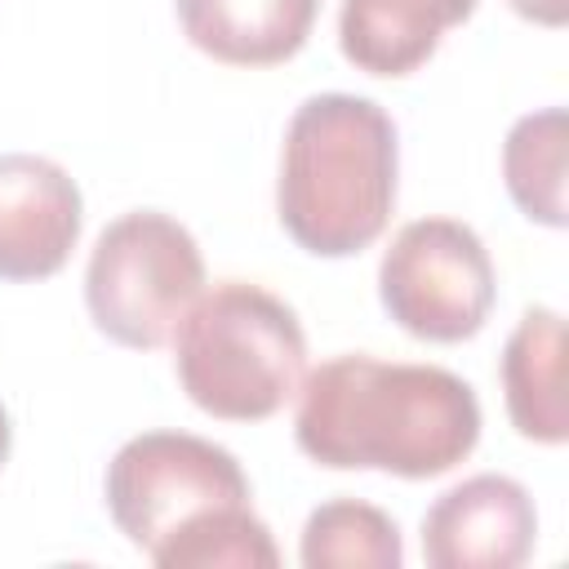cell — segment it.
<instances>
[{
	"label": "cell",
	"mask_w": 569,
	"mask_h": 569,
	"mask_svg": "<svg viewBox=\"0 0 569 569\" xmlns=\"http://www.w3.org/2000/svg\"><path fill=\"white\" fill-rule=\"evenodd\" d=\"M298 396V449L333 471L431 480L480 440L476 391L440 365H387L351 351L311 369Z\"/></svg>",
	"instance_id": "cell-1"
},
{
	"label": "cell",
	"mask_w": 569,
	"mask_h": 569,
	"mask_svg": "<svg viewBox=\"0 0 569 569\" xmlns=\"http://www.w3.org/2000/svg\"><path fill=\"white\" fill-rule=\"evenodd\" d=\"M396 124L373 98L316 93L284 129L280 227L316 258H351L382 236L396 209Z\"/></svg>",
	"instance_id": "cell-2"
},
{
	"label": "cell",
	"mask_w": 569,
	"mask_h": 569,
	"mask_svg": "<svg viewBox=\"0 0 569 569\" xmlns=\"http://www.w3.org/2000/svg\"><path fill=\"white\" fill-rule=\"evenodd\" d=\"M187 400L222 422L271 418L307 373V333L289 302L249 280H222L173 329Z\"/></svg>",
	"instance_id": "cell-3"
},
{
	"label": "cell",
	"mask_w": 569,
	"mask_h": 569,
	"mask_svg": "<svg viewBox=\"0 0 569 569\" xmlns=\"http://www.w3.org/2000/svg\"><path fill=\"white\" fill-rule=\"evenodd\" d=\"M200 293V244L160 209H133L107 222L84 267V302L93 325L133 351L164 347Z\"/></svg>",
	"instance_id": "cell-4"
},
{
	"label": "cell",
	"mask_w": 569,
	"mask_h": 569,
	"mask_svg": "<svg viewBox=\"0 0 569 569\" xmlns=\"http://www.w3.org/2000/svg\"><path fill=\"white\" fill-rule=\"evenodd\" d=\"M249 498L240 462L222 445L187 431H142L124 440L107 467V511L151 560L213 516L249 507Z\"/></svg>",
	"instance_id": "cell-5"
},
{
	"label": "cell",
	"mask_w": 569,
	"mask_h": 569,
	"mask_svg": "<svg viewBox=\"0 0 569 569\" xmlns=\"http://www.w3.org/2000/svg\"><path fill=\"white\" fill-rule=\"evenodd\" d=\"M493 293L489 249L458 218L405 222L378 267L387 316L422 342L476 338L493 311Z\"/></svg>",
	"instance_id": "cell-6"
},
{
	"label": "cell",
	"mask_w": 569,
	"mask_h": 569,
	"mask_svg": "<svg viewBox=\"0 0 569 569\" xmlns=\"http://www.w3.org/2000/svg\"><path fill=\"white\" fill-rule=\"evenodd\" d=\"M538 511L520 480L471 476L445 489L422 516V556L431 569H516L533 556Z\"/></svg>",
	"instance_id": "cell-7"
},
{
	"label": "cell",
	"mask_w": 569,
	"mask_h": 569,
	"mask_svg": "<svg viewBox=\"0 0 569 569\" xmlns=\"http://www.w3.org/2000/svg\"><path fill=\"white\" fill-rule=\"evenodd\" d=\"M84 222L76 178L31 151L0 156V280H44L67 267Z\"/></svg>",
	"instance_id": "cell-8"
},
{
	"label": "cell",
	"mask_w": 569,
	"mask_h": 569,
	"mask_svg": "<svg viewBox=\"0 0 569 569\" xmlns=\"http://www.w3.org/2000/svg\"><path fill=\"white\" fill-rule=\"evenodd\" d=\"M476 0H342L338 44L342 58L369 76L418 71L449 27H462Z\"/></svg>",
	"instance_id": "cell-9"
},
{
	"label": "cell",
	"mask_w": 569,
	"mask_h": 569,
	"mask_svg": "<svg viewBox=\"0 0 569 569\" xmlns=\"http://www.w3.org/2000/svg\"><path fill=\"white\" fill-rule=\"evenodd\" d=\"M187 40L227 67L289 62L316 22L320 0H173Z\"/></svg>",
	"instance_id": "cell-10"
},
{
	"label": "cell",
	"mask_w": 569,
	"mask_h": 569,
	"mask_svg": "<svg viewBox=\"0 0 569 569\" xmlns=\"http://www.w3.org/2000/svg\"><path fill=\"white\" fill-rule=\"evenodd\" d=\"M565 320L551 307H529L502 347V396L511 427L538 445H565Z\"/></svg>",
	"instance_id": "cell-11"
},
{
	"label": "cell",
	"mask_w": 569,
	"mask_h": 569,
	"mask_svg": "<svg viewBox=\"0 0 569 569\" xmlns=\"http://www.w3.org/2000/svg\"><path fill=\"white\" fill-rule=\"evenodd\" d=\"M565 107L520 116L502 142V178L529 222L565 227Z\"/></svg>",
	"instance_id": "cell-12"
},
{
	"label": "cell",
	"mask_w": 569,
	"mask_h": 569,
	"mask_svg": "<svg viewBox=\"0 0 569 569\" xmlns=\"http://www.w3.org/2000/svg\"><path fill=\"white\" fill-rule=\"evenodd\" d=\"M298 556L307 569H400L405 542L387 511L333 498L307 516Z\"/></svg>",
	"instance_id": "cell-13"
},
{
	"label": "cell",
	"mask_w": 569,
	"mask_h": 569,
	"mask_svg": "<svg viewBox=\"0 0 569 569\" xmlns=\"http://www.w3.org/2000/svg\"><path fill=\"white\" fill-rule=\"evenodd\" d=\"M156 565L160 569H276L280 551L271 542V529L253 516V507H240L209 520L191 538L173 542Z\"/></svg>",
	"instance_id": "cell-14"
},
{
	"label": "cell",
	"mask_w": 569,
	"mask_h": 569,
	"mask_svg": "<svg viewBox=\"0 0 569 569\" xmlns=\"http://www.w3.org/2000/svg\"><path fill=\"white\" fill-rule=\"evenodd\" d=\"M507 4L538 27H565V18H569V0H507Z\"/></svg>",
	"instance_id": "cell-15"
},
{
	"label": "cell",
	"mask_w": 569,
	"mask_h": 569,
	"mask_svg": "<svg viewBox=\"0 0 569 569\" xmlns=\"http://www.w3.org/2000/svg\"><path fill=\"white\" fill-rule=\"evenodd\" d=\"M9 449H13V427H9V413L0 405V467L9 462Z\"/></svg>",
	"instance_id": "cell-16"
}]
</instances>
